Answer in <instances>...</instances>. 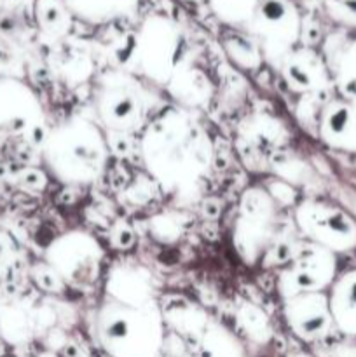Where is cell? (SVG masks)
Returning a JSON list of instances; mask_svg holds the SVG:
<instances>
[{
    "label": "cell",
    "instance_id": "9a60e30c",
    "mask_svg": "<svg viewBox=\"0 0 356 357\" xmlns=\"http://www.w3.org/2000/svg\"><path fill=\"white\" fill-rule=\"evenodd\" d=\"M105 295L124 302L156 303V288L152 275L140 265H115L108 272L105 282Z\"/></svg>",
    "mask_w": 356,
    "mask_h": 357
},
{
    "label": "cell",
    "instance_id": "d6986e66",
    "mask_svg": "<svg viewBox=\"0 0 356 357\" xmlns=\"http://www.w3.org/2000/svg\"><path fill=\"white\" fill-rule=\"evenodd\" d=\"M35 21L42 33L52 40H61L70 33L75 17L72 16L63 0H37Z\"/></svg>",
    "mask_w": 356,
    "mask_h": 357
},
{
    "label": "cell",
    "instance_id": "8992f818",
    "mask_svg": "<svg viewBox=\"0 0 356 357\" xmlns=\"http://www.w3.org/2000/svg\"><path fill=\"white\" fill-rule=\"evenodd\" d=\"M93 108L96 122L105 131L117 135L142 132L152 119V94L135 73L110 68L94 80Z\"/></svg>",
    "mask_w": 356,
    "mask_h": 357
},
{
    "label": "cell",
    "instance_id": "9c48e42d",
    "mask_svg": "<svg viewBox=\"0 0 356 357\" xmlns=\"http://www.w3.org/2000/svg\"><path fill=\"white\" fill-rule=\"evenodd\" d=\"M44 261L66 288L86 289L101 278L105 250L89 232L68 230L51 241L44 253Z\"/></svg>",
    "mask_w": 356,
    "mask_h": 357
},
{
    "label": "cell",
    "instance_id": "8fae6325",
    "mask_svg": "<svg viewBox=\"0 0 356 357\" xmlns=\"http://www.w3.org/2000/svg\"><path fill=\"white\" fill-rule=\"evenodd\" d=\"M44 124L37 93L17 77L0 75V135L30 136Z\"/></svg>",
    "mask_w": 356,
    "mask_h": 357
},
{
    "label": "cell",
    "instance_id": "7a4b0ae2",
    "mask_svg": "<svg viewBox=\"0 0 356 357\" xmlns=\"http://www.w3.org/2000/svg\"><path fill=\"white\" fill-rule=\"evenodd\" d=\"M40 155L56 181L66 187H89L107 171L110 146L98 122L72 115L45 132Z\"/></svg>",
    "mask_w": 356,
    "mask_h": 357
},
{
    "label": "cell",
    "instance_id": "ac0fdd59",
    "mask_svg": "<svg viewBox=\"0 0 356 357\" xmlns=\"http://www.w3.org/2000/svg\"><path fill=\"white\" fill-rule=\"evenodd\" d=\"M222 47L230 63L244 72H255L264 63V54L258 42L243 30L232 28L227 31L222 37Z\"/></svg>",
    "mask_w": 356,
    "mask_h": 357
},
{
    "label": "cell",
    "instance_id": "7c38bea8",
    "mask_svg": "<svg viewBox=\"0 0 356 357\" xmlns=\"http://www.w3.org/2000/svg\"><path fill=\"white\" fill-rule=\"evenodd\" d=\"M283 317L297 340L316 344L335 330L327 291L299 293L283 300Z\"/></svg>",
    "mask_w": 356,
    "mask_h": 357
},
{
    "label": "cell",
    "instance_id": "52a82bcc",
    "mask_svg": "<svg viewBox=\"0 0 356 357\" xmlns=\"http://www.w3.org/2000/svg\"><path fill=\"white\" fill-rule=\"evenodd\" d=\"M293 227L304 241L325 248L334 255L356 250V218L325 199H302L293 208Z\"/></svg>",
    "mask_w": 356,
    "mask_h": 357
},
{
    "label": "cell",
    "instance_id": "603a6c76",
    "mask_svg": "<svg viewBox=\"0 0 356 357\" xmlns=\"http://www.w3.org/2000/svg\"><path fill=\"white\" fill-rule=\"evenodd\" d=\"M31 278L37 282L38 288H42L47 293H61L66 288L61 279L58 278V274L45 261L34 265V268H31Z\"/></svg>",
    "mask_w": 356,
    "mask_h": 357
},
{
    "label": "cell",
    "instance_id": "5bb4252c",
    "mask_svg": "<svg viewBox=\"0 0 356 357\" xmlns=\"http://www.w3.org/2000/svg\"><path fill=\"white\" fill-rule=\"evenodd\" d=\"M316 136L328 149L356 153V101L330 98L316 115Z\"/></svg>",
    "mask_w": 356,
    "mask_h": 357
},
{
    "label": "cell",
    "instance_id": "44dd1931",
    "mask_svg": "<svg viewBox=\"0 0 356 357\" xmlns=\"http://www.w3.org/2000/svg\"><path fill=\"white\" fill-rule=\"evenodd\" d=\"M260 0H209L212 10L227 26L243 30Z\"/></svg>",
    "mask_w": 356,
    "mask_h": 357
},
{
    "label": "cell",
    "instance_id": "3957f363",
    "mask_svg": "<svg viewBox=\"0 0 356 357\" xmlns=\"http://www.w3.org/2000/svg\"><path fill=\"white\" fill-rule=\"evenodd\" d=\"M94 340L103 357H163L166 328L159 302L135 303L103 295L94 314Z\"/></svg>",
    "mask_w": 356,
    "mask_h": 357
},
{
    "label": "cell",
    "instance_id": "6da1fadb",
    "mask_svg": "<svg viewBox=\"0 0 356 357\" xmlns=\"http://www.w3.org/2000/svg\"><path fill=\"white\" fill-rule=\"evenodd\" d=\"M140 159L164 194L195 201L209 180L215 145L201 119L185 107L154 115L140 132Z\"/></svg>",
    "mask_w": 356,
    "mask_h": 357
},
{
    "label": "cell",
    "instance_id": "4316f807",
    "mask_svg": "<svg viewBox=\"0 0 356 357\" xmlns=\"http://www.w3.org/2000/svg\"><path fill=\"white\" fill-rule=\"evenodd\" d=\"M163 357H166V356H163Z\"/></svg>",
    "mask_w": 356,
    "mask_h": 357
},
{
    "label": "cell",
    "instance_id": "cb8c5ba5",
    "mask_svg": "<svg viewBox=\"0 0 356 357\" xmlns=\"http://www.w3.org/2000/svg\"><path fill=\"white\" fill-rule=\"evenodd\" d=\"M13 258H14L13 244H10V241L7 239L6 234L0 232V272L9 268V265L13 264Z\"/></svg>",
    "mask_w": 356,
    "mask_h": 357
},
{
    "label": "cell",
    "instance_id": "d4e9b609",
    "mask_svg": "<svg viewBox=\"0 0 356 357\" xmlns=\"http://www.w3.org/2000/svg\"><path fill=\"white\" fill-rule=\"evenodd\" d=\"M330 357H356V344H339L332 349Z\"/></svg>",
    "mask_w": 356,
    "mask_h": 357
},
{
    "label": "cell",
    "instance_id": "30bf717a",
    "mask_svg": "<svg viewBox=\"0 0 356 357\" xmlns=\"http://www.w3.org/2000/svg\"><path fill=\"white\" fill-rule=\"evenodd\" d=\"M337 274V255L299 241L293 257L279 272L278 289L283 300L299 293L328 291Z\"/></svg>",
    "mask_w": 356,
    "mask_h": 357
},
{
    "label": "cell",
    "instance_id": "277c9868",
    "mask_svg": "<svg viewBox=\"0 0 356 357\" xmlns=\"http://www.w3.org/2000/svg\"><path fill=\"white\" fill-rule=\"evenodd\" d=\"M121 68L170 89L192 68V47L180 24L163 14H152L124 38L117 51Z\"/></svg>",
    "mask_w": 356,
    "mask_h": 357
},
{
    "label": "cell",
    "instance_id": "4fadbf2b",
    "mask_svg": "<svg viewBox=\"0 0 356 357\" xmlns=\"http://www.w3.org/2000/svg\"><path fill=\"white\" fill-rule=\"evenodd\" d=\"M281 80L290 93L311 98L330 87L332 72L325 56L311 47H295L278 66Z\"/></svg>",
    "mask_w": 356,
    "mask_h": 357
},
{
    "label": "cell",
    "instance_id": "5b68a950",
    "mask_svg": "<svg viewBox=\"0 0 356 357\" xmlns=\"http://www.w3.org/2000/svg\"><path fill=\"white\" fill-rule=\"evenodd\" d=\"M281 206L264 185H251L241 194L234 216L232 246L248 267L264 264L267 255L286 239Z\"/></svg>",
    "mask_w": 356,
    "mask_h": 357
},
{
    "label": "cell",
    "instance_id": "7402d4cb",
    "mask_svg": "<svg viewBox=\"0 0 356 357\" xmlns=\"http://www.w3.org/2000/svg\"><path fill=\"white\" fill-rule=\"evenodd\" d=\"M236 316H237V321H239L241 328L246 331V335L251 338V340H257V342L267 340L269 335H271L267 316H265L260 309H257L253 303L244 302L243 305H239Z\"/></svg>",
    "mask_w": 356,
    "mask_h": 357
},
{
    "label": "cell",
    "instance_id": "e0dca14e",
    "mask_svg": "<svg viewBox=\"0 0 356 357\" xmlns=\"http://www.w3.org/2000/svg\"><path fill=\"white\" fill-rule=\"evenodd\" d=\"M63 2L75 20L94 26L131 20L140 7V0H63Z\"/></svg>",
    "mask_w": 356,
    "mask_h": 357
},
{
    "label": "cell",
    "instance_id": "2e32d148",
    "mask_svg": "<svg viewBox=\"0 0 356 357\" xmlns=\"http://www.w3.org/2000/svg\"><path fill=\"white\" fill-rule=\"evenodd\" d=\"M327 295L335 330L356 338V268L337 274Z\"/></svg>",
    "mask_w": 356,
    "mask_h": 357
},
{
    "label": "cell",
    "instance_id": "ba28073f",
    "mask_svg": "<svg viewBox=\"0 0 356 357\" xmlns=\"http://www.w3.org/2000/svg\"><path fill=\"white\" fill-rule=\"evenodd\" d=\"M304 23L292 0H260L243 31L258 42L264 61L278 70L283 59L299 47Z\"/></svg>",
    "mask_w": 356,
    "mask_h": 357
},
{
    "label": "cell",
    "instance_id": "ffe728a7",
    "mask_svg": "<svg viewBox=\"0 0 356 357\" xmlns=\"http://www.w3.org/2000/svg\"><path fill=\"white\" fill-rule=\"evenodd\" d=\"M330 66L332 80L337 84L344 98L356 101V38L341 51L339 58Z\"/></svg>",
    "mask_w": 356,
    "mask_h": 357
},
{
    "label": "cell",
    "instance_id": "484cf974",
    "mask_svg": "<svg viewBox=\"0 0 356 357\" xmlns=\"http://www.w3.org/2000/svg\"><path fill=\"white\" fill-rule=\"evenodd\" d=\"M292 357H313V356H309V354H302V352H300V354H297V356H292Z\"/></svg>",
    "mask_w": 356,
    "mask_h": 357
}]
</instances>
